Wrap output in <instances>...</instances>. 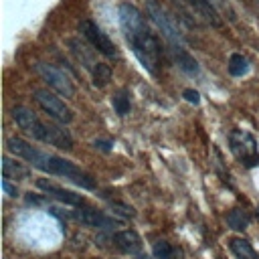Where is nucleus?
I'll return each instance as SVG.
<instances>
[{"instance_id":"nucleus-1","label":"nucleus","mask_w":259,"mask_h":259,"mask_svg":"<svg viewBox=\"0 0 259 259\" xmlns=\"http://www.w3.org/2000/svg\"><path fill=\"white\" fill-rule=\"evenodd\" d=\"M117 16H119V26H121V30L125 34V40L130 42L134 55L138 57L142 67L150 75L156 77L158 67H160V53H162L160 40L146 26V20H144L142 12L134 4H130V2L119 4Z\"/></svg>"},{"instance_id":"nucleus-2","label":"nucleus","mask_w":259,"mask_h":259,"mask_svg":"<svg viewBox=\"0 0 259 259\" xmlns=\"http://www.w3.org/2000/svg\"><path fill=\"white\" fill-rule=\"evenodd\" d=\"M6 148L16 158L26 160L32 168H38L40 172H47V174H53V176H63V178L75 182L77 186H81L85 190H93L95 188V178L91 174H87L85 170H81L77 164H73V162H69V160L61 158V156L42 152L36 146L24 142L22 138H8L6 140Z\"/></svg>"},{"instance_id":"nucleus-3","label":"nucleus","mask_w":259,"mask_h":259,"mask_svg":"<svg viewBox=\"0 0 259 259\" xmlns=\"http://www.w3.org/2000/svg\"><path fill=\"white\" fill-rule=\"evenodd\" d=\"M10 115L16 121V125L20 130H24L28 136H32L34 140H38L42 144L57 146L61 150H71L73 148V138L67 130H61L57 125H49V123L40 121L36 117V113H32L30 109H26L22 105H16V107L10 109Z\"/></svg>"},{"instance_id":"nucleus-4","label":"nucleus","mask_w":259,"mask_h":259,"mask_svg":"<svg viewBox=\"0 0 259 259\" xmlns=\"http://www.w3.org/2000/svg\"><path fill=\"white\" fill-rule=\"evenodd\" d=\"M229 146L235 158L245 166V168H255L259 166V150L255 138L245 132V130H233L229 134Z\"/></svg>"},{"instance_id":"nucleus-5","label":"nucleus","mask_w":259,"mask_h":259,"mask_svg":"<svg viewBox=\"0 0 259 259\" xmlns=\"http://www.w3.org/2000/svg\"><path fill=\"white\" fill-rule=\"evenodd\" d=\"M146 12H148V16L154 20V24L162 30V34H164V38L170 42V47H182V34H180V30H178L176 22H174V16H170L164 6H160L156 0H148Z\"/></svg>"},{"instance_id":"nucleus-6","label":"nucleus","mask_w":259,"mask_h":259,"mask_svg":"<svg viewBox=\"0 0 259 259\" xmlns=\"http://www.w3.org/2000/svg\"><path fill=\"white\" fill-rule=\"evenodd\" d=\"M32 99H34L36 105H38L47 115H51L53 119H57V121H61V123L73 121V111H71V107H69L61 97H57L55 93H51L49 89H34V91H32Z\"/></svg>"},{"instance_id":"nucleus-7","label":"nucleus","mask_w":259,"mask_h":259,"mask_svg":"<svg viewBox=\"0 0 259 259\" xmlns=\"http://www.w3.org/2000/svg\"><path fill=\"white\" fill-rule=\"evenodd\" d=\"M34 67V71L38 73V77L49 85V87H53L55 91H59L61 95H65V97H73L75 95V87H73V83H71V79L67 77V73H63L61 69H57L55 65H49V63H34L32 65Z\"/></svg>"},{"instance_id":"nucleus-8","label":"nucleus","mask_w":259,"mask_h":259,"mask_svg":"<svg viewBox=\"0 0 259 259\" xmlns=\"http://www.w3.org/2000/svg\"><path fill=\"white\" fill-rule=\"evenodd\" d=\"M79 32L91 42V47H93L97 53H101V55H105V57H115V55H117L115 45L111 42V38H109V36L101 30V26H99L97 22H93L91 18H85V20L79 22Z\"/></svg>"},{"instance_id":"nucleus-9","label":"nucleus","mask_w":259,"mask_h":259,"mask_svg":"<svg viewBox=\"0 0 259 259\" xmlns=\"http://www.w3.org/2000/svg\"><path fill=\"white\" fill-rule=\"evenodd\" d=\"M71 217L75 221H81L83 225L87 227H95V229H113V227H119V221L103 214L101 210H95V208H77L71 212Z\"/></svg>"},{"instance_id":"nucleus-10","label":"nucleus","mask_w":259,"mask_h":259,"mask_svg":"<svg viewBox=\"0 0 259 259\" xmlns=\"http://www.w3.org/2000/svg\"><path fill=\"white\" fill-rule=\"evenodd\" d=\"M178 2H182L192 14H196L198 18H202L206 24H210V26H223V20H221V14H219V10L208 2V0H178Z\"/></svg>"},{"instance_id":"nucleus-11","label":"nucleus","mask_w":259,"mask_h":259,"mask_svg":"<svg viewBox=\"0 0 259 259\" xmlns=\"http://www.w3.org/2000/svg\"><path fill=\"white\" fill-rule=\"evenodd\" d=\"M36 186L40 188V190H45L49 196H55L57 200H61V202H65V204H71V206H83V196L81 194H75V192H71V190H65V188H61V186H57V184H53V182H47V180H36Z\"/></svg>"},{"instance_id":"nucleus-12","label":"nucleus","mask_w":259,"mask_h":259,"mask_svg":"<svg viewBox=\"0 0 259 259\" xmlns=\"http://www.w3.org/2000/svg\"><path fill=\"white\" fill-rule=\"evenodd\" d=\"M113 243L117 245L119 251L127 253V255H138L142 251V239L136 231L132 229H125V231H119L113 235Z\"/></svg>"},{"instance_id":"nucleus-13","label":"nucleus","mask_w":259,"mask_h":259,"mask_svg":"<svg viewBox=\"0 0 259 259\" xmlns=\"http://www.w3.org/2000/svg\"><path fill=\"white\" fill-rule=\"evenodd\" d=\"M170 53H172V59L174 63L188 75H196L198 73V63L196 59L184 49V47H170Z\"/></svg>"},{"instance_id":"nucleus-14","label":"nucleus","mask_w":259,"mask_h":259,"mask_svg":"<svg viewBox=\"0 0 259 259\" xmlns=\"http://www.w3.org/2000/svg\"><path fill=\"white\" fill-rule=\"evenodd\" d=\"M229 247H231V251H233V255H235L237 259H259L257 251H255V249L251 247V243L245 241V239L233 237V239L229 241Z\"/></svg>"},{"instance_id":"nucleus-15","label":"nucleus","mask_w":259,"mask_h":259,"mask_svg":"<svg viewBox=\"0 0 259 259\" xmlns=\"http://www.w3.org/2000/svg\"><path fill=\"white\" fill-rule=\"evenodd\" d=\"M2 174H4V178L22 180V178H26V176H28V170H26L20 162L10 160L8 156H4V158H2Z\"/></svg>"},{"instance_id":"nucleus-16","label":"nucleus","mask_w":259,"mask_h":259,"mask_svg":"<svg viewBox=\"0 0 259 259\" xmlns=\"http://www.w3.org/2000/svg\"><path fill=\"white\" fill-rule=\"evenodd\" d=\"M249 223H251V219H249V214L243 208H233L227 214V225L231 229H235V231H245L249 227Z\"/></svg>"},{"instance_id":"nucleus-17","label":"nucleus","mask_w":259,"mask_h":259,"mask_svg":"<svg viewBox=\"0 0 259 259\" xmlns=\"http://www.w3.org/2000/svg\"><path fill=\"white\" fill-rule=\"evenodd\" d=\"M247 71H249V61L241 53H233L229 57V73L233 77H243L247 75Z\"/></svg>"},{"instance_id":"nucleus-18","label":"nucleus","mask_w":259,"mask_h":259,"mask_svg":"<svg viewBox=\"0 0 259 259\" xmlns=\"http://www.w3.org/2000/svg\"><path fill=\"white\" fill-rule=\"evenodd\" d=\"M69 47H71V51L75 53V57H77L87 69H93V67H95V61H93L91 55L87 53V47H85V45H81L77 38H69Z\"/></svg>"},{"instance_id":"nucleus-19","label":"nucleus","mask_w":259,"mask_h":259,"mask_svg":"<svg viewBox=\"0 0 259 259\" xmlns=\"http://www.w3.org/2000/svg\"><path fill=\"white\" fill-rule=\"evenodd\" d=\"M91 75H93V85L95 87H105L111 79V69L105 63H95V67L91 69Z\"/></svg>"},{"instance_id":"nucleus-20","label":"nucleus","mask_w":259,"mask_h":259,"mask_svg":"<svg viewBox=\"0 0 259 259\" xmlns=\"http://www.w3.org/2000/svg\"><path fill=\"white\" fill-rule=\"evenodd\" d=\"M111 103H113V109H115V113L117 115H127L130 113V95H127V91L125 89H121V91H117L113 97H111Z\"/></svg>"},{"instance_id":"nucleus-21","label":"nucleus","mask_w":259,"mask_h":259,"mask_svg":"<svg viewBox=\"0 0 259 259\" xmlns=\"http://www.w3.org/2000/svg\"><path fill=\"white\" fill-rule=\"evenodd\" d=\"M154 257L156 259H176V249L168 241H156L154 243Z\"/></svg>"},{"instance_id":"nucleus-22","label":"nucleus","mask_w":259,"mask_h":259,"mask_svg":"<svg viewBox=\"0 0 259 259\" xmlns=\"http://www.w3.org/2000/svg\"><path fill=\"white\" fill-rule=\"evenodd\" d=\"M111 208H113V212H119V214H123V217H136L134 208H132V206H127V204H123V202L113 200V202H111Z\"/></svg>"},{"instance_id":"nucleus-23","label":"nucleus","mask_w":259,"mask_h":259,"mask_svg":"<svg viewBox=\"0 0 259 259\" xmlns=\"http://www.w3.org/2000/svg\"><path fill=\"white\" fill-rule=\"evenodd\" d=\"M182 95H184V99H186L188 103H194V105H196V103L200 101V95H198V91H194V89H184Z\"/></svg>"},{"instance_id":"nucleus-24","label":"nucleus","mask_w":259,"mask_h":259,"mask_svg":"<svg viewBox=\"0 0 259 259\" xmlns=\"http://www.w3.org/2000/svg\"><path fill=\"white\" fill-rule=\"evenodd\" d=\"M2 190H4L8 196H18V188H16V186H12L8 178H2Z\"/></svg>"},{"instance_id":"nucleus-25","label":"nucleus","mask_w":259,"mask_h":259,"mask_svg":"<svg viewBox=\"0 0 259 259\" xmlns=\"http://www.w3.org/2000/svg\"><path fill=\"white\" fill-rule=\"evenodd\" d=\"M111 142H107V140H97L95 142V148H99V150H103V152H109L111 150Z\"/></svg>"},{"instance_id":"nucleus-26","label":"nucleus","mask_w":259,"mask_h":259,"mask_svg":"<svg viewBox=\"0 0 259 259\" xmlns=\"http://www.w3.org/2000/svg\"><path fill=\"white\" fill-rule=\"evenodd\" d=\"M208 2H210V4H212V6L217 8V10H219V8H225V6H227V2H225V0H208Z\"/></svg>"},{"instance_id":"nucleus-27","label":"nucleus","mask_w":259,"mask_h":259,"mask_svg":"<svg viewBox=\"0 0 259 259\" xmlns=\"http://www.w3.org/2000/svg\"><path fill=\"white\" fill-rule=\"evenodd\" d=\"M257 210H259V208H257Z\"/></svg>"}]
</instances>
